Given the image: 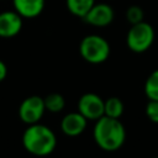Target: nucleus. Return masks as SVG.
<instances>
[{
  "label": "nucleus",
  "mask_w": 158,
  "mask_h": 158,
  "mask_svg": "<svg viewBox=\"0 0 158 158\" xmlns=\"http://www.w3.org/2000/svg\"><path fill=\"white\" fill-rule=\"evenodd\" d=\"M96 144L107 152H114L121 148L126 138V131L118 118L101 116L96 120L93 132Z\"/></svg>",
  "instance_id": "nucleus-1"
},
{
  "label": "nucleus",
  "mask_w": 158,
  "mask_h": 158,
  "mask_svg": "<svg viewBox=\"0 0 158 158\" xmlns=\"http://www.w3.org/2000/svg\"><path fill=\"white\" fill-rule=\"evenodd\" d=\"M22 144L28 153L43 157L54 151L57 138L49 127L37 122L28 125V127L25 130L22 135Z\"/></svg>",
  "instance_id": "nucleus-2"
},
{
  "label": "nucleus",
  "mask_w": 158,
  "mask_h": 158,
  "mask_svg": "<svg viewBox=\"0 0 158 158\" xmlns=\"http://www.w3.org/2000/svg\"><path fill=\"white\" fill-rule=\"evenodd\" d=\"M80 56L91 64H99L105 62L110 56L109 42L99 35L85 36L79 44Z\"/></svg>",
  "instance_id": "nucleus-3"
},
{
  "label": "nucleus",
  "mask_w": 158,
  "mask_h": 158,
  "mask_svg": "<svg viewBox=\"0 0 158 158\" xmlns=\"http://www.w3.org/2000/svg\"><path fill=\"white\" fill-rule=\"evenodd\" d=\"M154 41V30L148 22H138L132 25L126 36L127 47L136 53L146 52Z\"/></svg>",
  "instance_id": "nucleus-4"
},
{
  "label": "nucleus",
  "mask_w": 158,
  "mask_h": 158,
  "mask_svg": "<svg viewBox=\"0 0 158 158\" xmlns=\"http://www.w3.org/2000/svg\"><path fill=\"white\" fill-rule=\"evenodd\" d=\"M44 111H46V106L43 98L38 95H31L21 102L19 107V116L22 122L27 125H32V123H37L42 118Z\"/></svg>",
  "instance_id": "nucleus-5"
},
{
  "label": "nucleus",
  "mask_w": 158,
  "mask_h": 158,
  "mask_svg": "<svg viewBox=\"0 0 158 158\" xmlns=\"http://www.w3.org/2000/svg\"><path fill=\"white\" fill-rule=\"evenodd\" d=\"M78 111L86 120L96 121L104 116V100L94 93H86L78 101Z\"/></svg>",
  "instance_id": "nucleus-6"
},
{
  "label": "nucleus",
  "mask_w": 158,
  "mask_h": 158,
  "mask_svg": "<svg viewBox=\"0 0 158 158\" xmlns=\"http://www.w3.org/2000/svg\"><path fill=\"white\" fill-rule=\"evenodd\" d=\"M114 9L105 4V2H100V4H94V6L88 11V14L84 16L85 22H88L91 26L95 27H105L109 26L112 20H114Z\"/></svg>",
  "instance_id": "nucleus-7"
},
{
  "label": "nucleus",
  "mask_w": 158,
  "mask_h": 158,
  "mask_svg": "<svg viewBox=\"0 0 158 158\" xmlns=\"http://www.w3.org/2000/svg\"><path fill=\"white\" fill-rule=\"evenodd\" d=\"M22 19L16 11L0 12V37L11 38L17 36L22 28Z\"/></svg>",
  "instance_id": "nucleus-8"
},
{
  "label": "nucleus",
  "mask_w": 158,
  "mask_h": 158,
  "mask_svg": "<svg viewBox=\"0 0 158 158\" xmlns=\"http://www.w3.org/2000/svg\"><path fill=\"white\" fill-rule=\"evenodd\" d=\"M86 118L78 111V112H70L67 114L62 121H60V128L64 135L75 137L84 132L86 128Z\"/></svg>",
  "instance_id": "nucleus-9"
},
{
  "label": "nucleus",
  "mask_w": 158,
  "mask_h": 158,
  "mask_svg": "<svg viewBox=\"0 0 158 158\" xmlns=\"http://www.w3.org/2000/svg\"><path fill=\"white\" fill-rule=\"evenodd\" d=\"M15 11L23 19H35L44 9V0H12Z\"/></svg>",
  "instance_id": "nucleus-10"
},
{
  "label": "nucleus",
  "mask_w": 158,
  "mask_h": 158,
  "mask_svg": "<svg viewBox=\"0 0 158 158\" xmlns=\"http://www.w3.org/2000/svg\"><path fill=\"white\" fill-rule=\"evenodd\" d=\"M68 10L78 17L84 19L88 11L94 6L95 0H65Z\"/></svg>",
  "instance_id": "nucleus-11"
},
{
  "label": "nucleus",
  "mask_w": 158,
  "mask_h": 158,
  "mask_svg": "<svg viewBox=\"0 0 158 158\" xmlns=\"http://www.w3.org/2000/svg\"><path fill=\"white\" fill-rule=\"evenodd\" d=\"M123 114V102L116 96H111L104 101V115L114 118H120Z\"/></svg>",
  "instance_id": "nucleus-12"
},
{
  "label": "nucleus",
  "mask_w": 158,
  "mask_h": 158,
  "mask_svg": "<svg viewBox=\"0 0 158 158\" xmlns=\"http://www.w3.org/2000/svg\"><path fill=\"white\" fill-rule=\"evenodd\" d=\"M43 100H44L46 110H48L51 112H59L64 109V105H65V100H64L63 95H60L58 93L48 94Z\"/></svg>",
  "instance_id": "nucleus-13"
},
{
  "label": "nucleus",
  "mask_w": 158,
  "mask_h": 158,
  "mask_svg": "<svg viewBox=\"0 0 158 158\" xmlns=\"http://www.w3.org/2000/svg\"><path fill=\"white\" fill-rule=\"evenodd\" d=\"M144 93L149 100H158V69L148 75L144 83Z\"/></svg>",
  "instance_id": "nucleus-14"
},
{
  "label": "nucleus",
  "mask_w": 158,
  "mask_h": 158,
  "mask_svg": "<svg viewBox=\"0 0 158 158\" xmlns=\"http://www.w3.org/2000/svg\"><path fill=\"white\" fill-rule=\"evenodd\" d=\"M143 16H144L143 10L138 5H132L126 10V20L131 25H136L138 22H142L143 21Z\"/></svg>",
  "instance_id": "nucleus-15"
},
{
  "label": "nucleus",
  "mask_w": 158,
  "mask_h": 158,
  "mask_svg": "<svg viewBox=\"0 0 158 158\" xmlns=\"http://www.w3.org/2000/svg\"><path fill=\"white\" fill-rule=\"evenodd\" d=\"M146 115L152 122L158 123V100H148L146 106Z\"/></svg>",
  "instance_id": "nucleus-16"
},
{
  "label": "nucleus",
  "mask_w": 158,
  "mask_h": 158,
  "mask_svg": "<svg viewBox=\"0 0 158 158\" xmlns=\"http://www.w3.org/2000/svg\"><path fill=\"white\" fill-rule=\"evenodd\" d=\"M6 75H7V67H6V64L0 59V83L6 78Z\"/></svg>",
  "instance_id": "nucleus-17"
},
{
  "label": "nucleus",
  "mask_w": 158,
  "mask_h": 158,
  "mask_svg": "<svg viewBox=\"0 0 158 158\" xmlns=\"http://www.w3.org/2000/svg\"><path fill=\"white\" fill-rule=\"evenodd\" d=\"M154 158H158V157H154Z\"/></svg>",
  "instance_id": "nucleus-18"
}]
</instances>
